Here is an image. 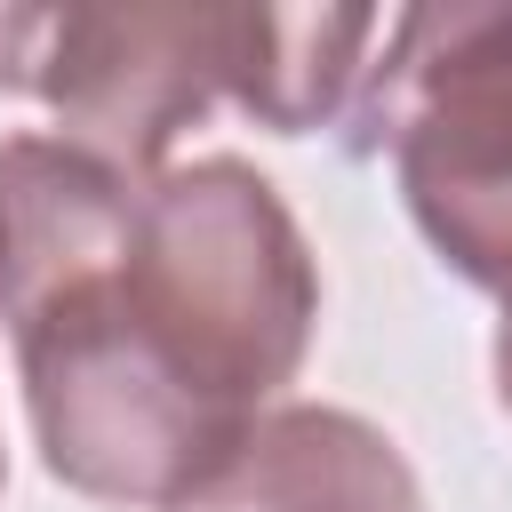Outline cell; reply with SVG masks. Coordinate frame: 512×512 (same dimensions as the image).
Masks as SVG:
<instances>
[{
  "mask_svg": "<svg viewBox=\"0 0 512 512\" xmlns=\"http://www.w3.org/2000/svg\"><path fill=\"white\" fill-rule=\"evenodd\" d=\"M352 152H392L432 256L512 304V8L448 0L384 24L352 96Z\"/></svg>",
  "mask_w": 512,
  "mask_h": 512,
  "instance_id": "cell-2",
  "label": "cell"
},
{
  "mask_svg": "<svg viewBox=\"0 0 512 512\" xmlns=\"http://www.w3.org/2000/svg\"><path fill=\"white\" fill-rule=\"evenodd\" d=\"M232 80V8H0V88L56 112L64 144L160 176Z\"/></svg>",
  "mask_w": 512,
  "mask_h": 512,
  "instance_id": "cell-3",
  "label": "cell"
},
{
  "mask_svg": "<svg viewBox=\"0 0 512 512\" xmlns=\"http://www.w3.org/2000/svg\"><path fill=\"white\" fill-rule=\"evenodd\" d=\"M496 400L512 408V304H504V320H496Z\"/></svg>",
  "mask_w": 512,
  "mask_h": 512,
  "instance_id": "cell-7",
  "label": "cell"
},
{
  "mask_svg": "<svg viewBox=\"0 0 512 512\" xmlns=\"http://www.w3.org/2000/svg\"><path fill=\"white\" fill-rule=\"evenodd\" d=\"M152 176H128L64 136L0 144V320H32L64 288L112 272L136 240Z\"/></svg>",
  "mask_w": 512,
  "mask_h": 512,
  "instance_id": "cell-4",
  "label": "cell"
},
{
  "mask_svg": "<svg viewBox=\"0 0 512 512\" xmlns=\"http://www.w3.org/2000/svg\"><path fill=\"white\" fill-rule=\"evenodd\" d=\"M120 312L224 424H256L264 400L304 368L320 272L280 192L248 160L216 152L144 184Z\"/></svg>",
  "mask_w": 512,
  "mask_h": 512,
  "instance_id": "cell-1",
  "label": "cell"
},
{
  "mask_svg": "<svg viewBox=\"0 0 512 512\" xmlns=\"http://www.w3.org/2000/svg\"><path fill=\"white\" fill-rule=\"evenodd\" d=\"M0 480H8V456H0Z\"/></svg>",
  "mask_w": 512,
  "mask_h": 512,
  "instance_id": "cell-8",
  "label": "cell"
},
{
  "mask_svg": "<svg viewBox=\"0 0 512 512\" xmlns=\"http://www.w3.org/2000/svg\"><path fill=\"white\" fill-rule=\"evenodd\" d=\"M168 512H424L408 456L352 408H264L232 456Z\"/></svg>",
  "mask_w": 512,
  "mask_h": 512,
  "instance_id": "cell-5",
  "label": "cell"
},
{
  "mask_svg": "<svg viewBox=\"0 0 512 512\" xmlns=\"http://www.w3.org/2000/svg\"><path fill=\"white\" fill-rule=\"evenodd\" d=\"M376 40H384V16L368 8H232L224 96L272 136H312L328 120H352Z\"/></svg>",
  "mask_w": 512,
  "mask_h": 512,
  "instance_id": "cell-6",
  "label": "cell"
}]
</instances>
